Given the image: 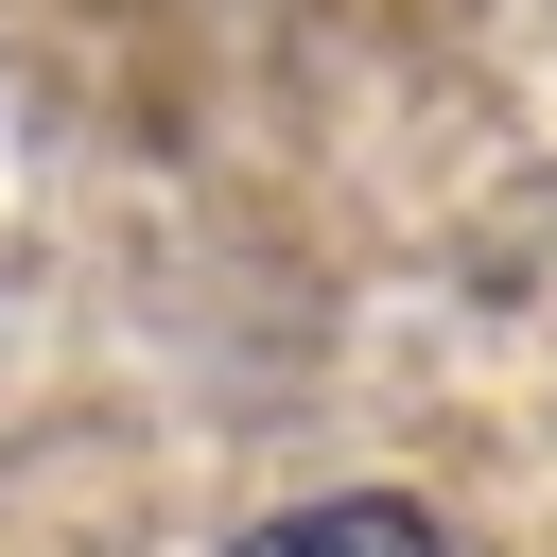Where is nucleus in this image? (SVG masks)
Segmentation results:
<instances>
[{
	"label": "nucleus",
	"instance_id": "obj_1",
	"mask_svg": "<svg viewBox=\"0 0 557 557\" xmlns=\"http://www.w3.org/2000/svg\"><path fill=\"white\" fill-rule=\"evenodd\" d=\"M226 557H453V540H435V505H400V487H331V505L244 522Z\"/></svg>",
	"mask_w": 557,
	"mask_h": 557
}]
</instances>
